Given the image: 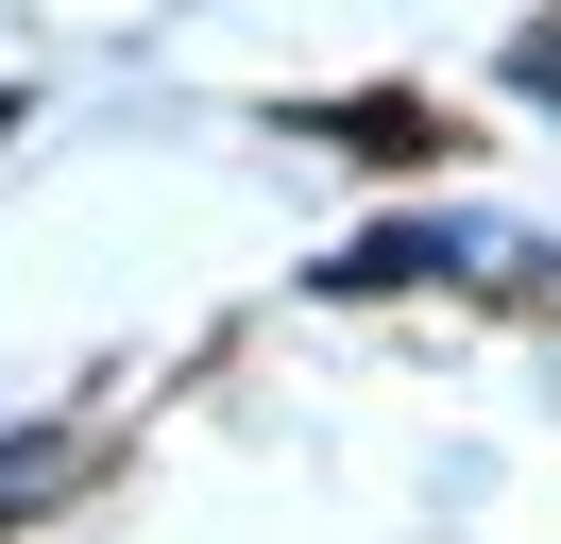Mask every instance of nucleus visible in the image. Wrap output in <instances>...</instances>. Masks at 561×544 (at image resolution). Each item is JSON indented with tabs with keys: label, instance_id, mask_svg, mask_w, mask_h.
Returning a JSON list of instances; mask_svg holds the SVG:
<instances>
[{
	"label": "nucleus",
	"instance_id": "obj_1",
	"mask_svg": "<svg viewBox=\"0 0 561 544\" xmlns=\"http://www.w3.org/2000/svg\"><path fill=\"white\" fill-rule=\"evenodd\" d=\"M35 494H69V442H0V510H35Z\"/></svg>",
	"mask_w": 561,
	"mask_h": 544
},
{
	"label": "nucleus",
	"instance_id": "obj_2",
	"mask_svg": "<svg viewBox=\"0 0 561 544\" xmlns=\"http://www.w3.org/2000/svg\"><path fill=\"white\" fill-rule=\"evenodd\" d=\"M511 68H527V86H545V102H561V18H545V34H527V52H511Z\"/></svg>",
	"mask_w": 561,
	"mask_h": 544
}]
</instances>
